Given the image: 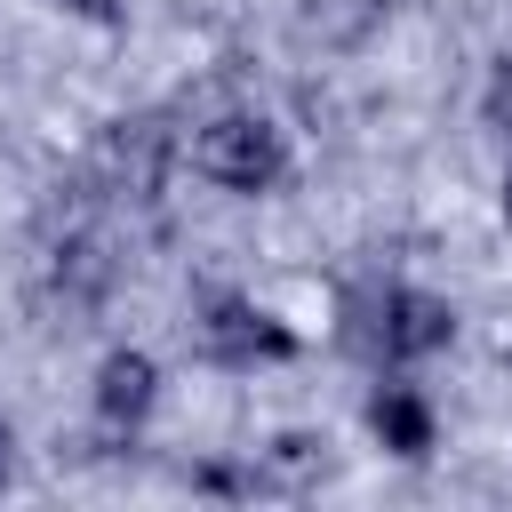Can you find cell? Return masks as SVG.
Instances as JSON below:
<instances>
[{
  "instance_id": "obj_1",
  "label": "cell",
  "mask_w": 512,
  "mask_h": 512,
  "mask_svg": "<svg viewBox=\"0 0 512 512\" xmlns=\"http://www.w3.org/2000/svg\"><path fill=\"white\" fill-rule=\"evenodd\" d=\"M456 328V312L424 288H360L344 304V344L368 352V360H416V352H440Z\"/></svg>"
},
{
  "instance_id": "obj_2",
  "label": "cell",
  "mask_w": 512,
  "mask_h": 512,
  "mask_svg": "<svg viewBox=\"0 0 512 512\" xmlns=\"http://www.w3.org/2000/svg\"><path fill=\"white\" fill-rule=\"evenodd\" d=\"M192 168H200L208 184H224V192H264V184H280L288 144H280L272 120L232 112V120H208V128L192 136Z\"/></svg>"
},
{
  "instance_id": "obj_3",
  "label": "cell",
  "mask_w": 512,
  "mask_h": 512,
  "mask_svg": "<svg viewBox=\"0 0 512 512\" xmlns=\"http://www.w3.org/2000/svg\"><path fill=\"white\" fill-rule=\"evenodd\" d=\"M200 344H208L216 360H232V368H248V360H288V352H296V336H288L272 312L240 304V296H224V304L200 320Z\"/></svg>"
},
{
  "instance_id": "obj_4",
  "label": "cell",
  "mask_w": 512,
  "mask_h": 512,
  "mask_svg": "<svg viewBox=\"0 0 512 512\" xmlns=\"http://www.w3.org/2000/svg\"><path fill=\"white\" fill-rule=\"evenodd\" d=\"M96 160H104L112 192L152 200V192H160V160H168V128H160V120H112L104 144H96Z\"/></svg>"
},
{
  "instance_id": "obj_5",
  "label": "cell",
  "mask_w": 512,
  "mask_h": 512,
  "mask_svg": "<svg viewBox=\"0 0 512 512\" xmlns=\"http://www.w3.org/2000/svg\"><path fill=\"white\" fill-rule=\"evenodd\" d=\"M152 392H160V368H152L144 352H112V360L96 368V408H104L112 424H136V416L152 408Z\"/></svg>"
},
{
  "instance_id": "obj_6",
  "label": "cell",
  "mask_w": 512,
  "mask_h": 512,
  "mask_svg": "<svg viewBox=\"0 0 512 512\" xmlns=\"http://www.w3.org/2000/svg\"><path fill=\"white\" fill-rule=\"evenodd\" d=\"M368 424H376V440L400 448V456H424V448H432V408H424L408 384H384V392L368 400Z\"/></svg>"
},
{
  "instance_id": "obj_7",
  "label": "cell",
  "mask_w": 512,
  "mask_h": 512,
  "mask_svg": "<svg viewBox=\"0 0 512 512\" xmlns=\"http://www.w3.org/2000/svg\"><path fill=\"white\" fill-rule=\"evenodd\" d=\"M376 8H384V0H304L296 32L320 40V48H344V40H360V32L376 24Z\"/></svg>"
},
{
  "instance_id": "obj_8",
  "label": "cell",
  "mask_w": 512,
  "mask_h": 512,
  "mask_svg": "<svg viewBox=\"0 0 512 512\" xmlns=\"http://www.w3.org/2000/svg\"><path fill=\"white\" fill-rule=\"evenodd\" d=\"M488 120L512 136V56H504V64H496V80H488Z\"/></svg>"
},
{
  "instance_id": "obj_9",
  "label": "cell",
  "mask_w": 512,
  "mask_h": 512,
  "mask_svg": "<svg viewBox=\"0 0 512 512\" xmlns=\"http://www.w3.org/2000/svg\"><path fill=\"white\" fill-rule=\"evenodd\" d=\"M64 8H72V16H88V24H112V16H120V0H64Z\"/></svg>"
},
{
  "instance_id": "obj_10",
  "label": "cell",
  "mask_w": 512,
  "mask_h": 512,
  "mask_svg": "<svg viewBox=\"0 0 512 512\" xmlns=\"http://www.w3.org/2000/svg\"><path fill=\"white\" fill-rule=\"evenodd\" d=\"M8 464H16V440H8V424H0V480H8Z\"/></svg>"
},
{
  "instance_id": "obj_11",
  "label": "cell",
  "mask_w": 512,
  "mask_h": 512,
  "mask_svg": "<svg viewBox=\"0 0 512 512\" xmlns=\"http://www.w3.org/2000/svg\"><path fill=\"white\" fill-rule=\"evenodd\" d=\"M504 216H512V176H504Z\"/></svg>"
}]
</instances>
